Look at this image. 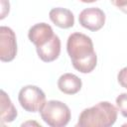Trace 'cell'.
<instances>
[{"label":"cell","instance_id":"cell-1","mask_svg":"<svg viewBox=\"0 0 127 127\" xmlns=\"http://www.w3.org/2000/svg\"><path fill=\"white\" fill-rule=\"evenodd\" d=\"M66 51L73 67L81 73L91 72L97 64L92 40L82 33H72L66 43Z\"/></svg>","mask_w":127,"mask_h":127},{"label":"cell","instance_id":"cell-2","mask_svg":"<svg viewBox=\"0 0 127 127\" xmlns=\"http://www.w3.org/2000/svg\"><path fill=\"white\" fill-rule=\"evenodd\" d=\"M117 108L108 101H101L85 108L78 117L79 127H110L117 119Z\"/></svg>","mask_w":127,"mask_h":127},{"label":"cell","instance_id":"cell-3","mask_svg":"<svg viewBox=\"0 0 127 127\" xmlns=\"http://www.w3.org/2000/svg\"><path fill=\"white\" fill-rule=\"evenodd\" d=\"M43 121L51 127L66 126L70 120L68 106L59 100H49L40 111Z\"/></svg>","mask_w":127,"mask_h":127},{"label":"cell","instance_id":"cell-4","mask_svg":"<svg viewBox=\"0 0 127 127\" xmlns=\"http://www.w3.org/2000/svg\"><path fill=\"white\" fill-rule=\"evenodd\" d=\"M18 100L22 108L28 112L41 111L46 103L44 91L36 85H26L19 91Z\"/></svg>","mask_w":127,"mask_h":127},{"label":"cell","instance_id":"cell-5","mask_svg":"<svg viewBox=\"0 0 127 127\" xmlns=\"http://www.w3.org/2000/svg\"><path fill=\"white\" fill-rule=\"evenodd\" d=\"M17 54V42L14 31L6 26L0 27V60L11 62Z\"/></svg>","mask_w":127,"mask_h":127},{"label":"cell","instance_id":"cell-6","mask_svg":"<svg viewBox=\"0 0 127 127\" xmlns=\"http://www.w3.org/2000/svg\"><path fill=\"white\" fill-rule=\"evenodd\" d=\"M78 21L83 28L95 32L104 26L105 14L101 9L97 7L86 8L79 13Z\"/></svg>","mask_w":127,"mask_h":127},{"label":"cell","instance_id":"cell-7","mask_svg":"<svg viewBox=\"0 0 127 127\" xmlns=\"http://www.w3.org/2000/svg\"><path fill=\"white\" fill-rule=\"evenodd\" d=\"M54 31L49 24L38 23L32 26L28 32L29 40L36 46L41 47L48 43L54 36Z\"/></svg>","mask_w":127,"mask_h":127},{"label":"cell","instance_id":"cell-8","mask_svg":"<svg viewBox=\"0 0 127 127\" xmlns=\"http://www.w3.org/2000/svg\"><path fill=\"white\" fill-rule=\"evenodd\" d=\"M39 58L46 63H51L57 60L61 54V40L59 36L54 35L53 38L41 47H36Z\"/></svg>","mask_w":127,"mask_h":127},{"label":"cell","instance_id":"cell-9","mask_svg":"<svg viewBox=\"0 0 127 127\" xmlns=\"http://www.w3.org/2000/svg\"><path fill=\"white\" fill-rule=\"evenodd\" d=\"M51 21L58 27L62 29H68L71 28L74 24V16L70 10L57 7L53 8L49 13Z\"/></svg>","mask_w":127,"mask_h":127},{"label":"cell","instance_id":"cell-10","mask_svg":"<svg viewBox=\"0 0 127 127\" xmlns=\"http://www.w3.org/2000/svg\"><path fill=\"white\" fill-rule=\"evenodd\" d=\"M81 79L73 73H64L58 80L59 89L65 94H75L81 89Z\"/></svg>","mask_w":127,"mask_h":127},{"label":"cell","instance_id":"cell-11","mask_svg":"<svg viewBox=\"0 0 127 127\" xmlns=\"http://www.w3.org/2000/svg\"><path fill=\"white\" fill-rule=\"evenodd\" d=\"M0 111H1V123H9L16 119L18 113L14 104L12 103L10 97L4 90H1V103H0Z\"/></svg>","mask_w":127,"mask_h":127},{"label":"cell","instance_id":"cell-12","mask_svg":"<svg viewBox=\"0 0 127 127\" xmlns=\"http://www.w3.org/2000/svg\"><path fill=\"white\" fill-rule=\"evenodd\" d=\"M116 105L120 113L127 118V93H121L116 97Z\"/></svg>","mask_w":127,"mask_h":127},{"label":"cell","instance_id":"cell-13","mask_svg":"<svg viewBox=\"0 0 127 127\" xmlns=\"http://www.w3.org/2000/svg\"><path fill=\"white\" fill-rule=\"evenodd\" d=\"M117 79L121 86L127 88V66L120 69V71L118 72V75H117Z\"/></svg>","mask_w":127,"mask_h":127},{"label":"cell","instance_id":"cell-14","mask_svg":"<svg viewBox=\"0 0 127 127\" xmlns=\"http://www.w3.org/2000/svg\"><path fill=\"white\" fill-rule=\"evenodd\" d=\"M112 5L127 14V0H110Z\"/></svg>","mask_w":127,"mask_h":127},{"label":"cell","instance_id":"cell-15","mask_svg":"<svg viewBox=\"0 0 127 127\" xmlns=\"http://www.w3.org/2000/svg\"><path fill=\"white\" fill-rule=\"evenodd\" d=\"M1 19H4L6 14L9 13V8H10V5H9V2L7 0H1Z\"/></svg>","mask_w":127,"mask_h":127},{"label":"cell","instance_id":"cell-16","mask_svg":"<svg viewBox=\"0 0 127 127\" xmlns=\"http://www.w3.org/2000/svg\"><path fill=\"white\" fill-rule=\"evenodd\" d=\"M79 1H81L83 3H92V2H95L97 0H79Z\"/></svg>","mask_w":127,"mask_h":127}]
</instances>
